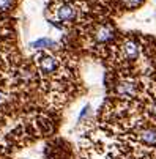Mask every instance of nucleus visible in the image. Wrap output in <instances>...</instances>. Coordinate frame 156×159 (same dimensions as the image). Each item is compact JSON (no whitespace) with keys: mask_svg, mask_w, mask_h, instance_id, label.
Returning <instances> with one entry per match:
<instances>
[{"mask_svg":"<svg viewBox=\"0 0 156 159\" xmlns=\"http://www.w3.org/2000/svg\"><path fill=\"white\" fill-rule=\"evenodd\" d=\"M35 65H36L38 73L41 76H44V77L55 76V73L60 69V60H58V57L48 51H40L35 55Z\"/></svg>","mask_w":156,"mask_h":159,"instance_id":"1","label":"nucleus"},{"mask_svg":"<svg viewBox=\"0 0 156 159\" xmlns=\"http://www.w3.org/2000/svg\"><path fill=\"white\" fill-rule=\"evenodd\" d=\"M132 139L145 151L156 150V128L151 125H140L132 131Z\"/></svg>","mask_w":156,"mask_h":159,"instance_id":"2","label":"nucleus"},{"mask_svg":"<svg viewBox=\"0 0 156 159\" xmlns=\"http://www.w3.org/2000/svg\"><path fill=\"white\" fill-rule=\"evenodd\" d=\"M54 14H55V19L61 24H71L77 19V7H76L73 2L69 0H61L55 5L54 8Z\"/></svg>","mask_w":156,"mask_h":159,"instance_id":"3","label":"nucleus"},{"mask_svg":"<svg viewBox=\"0 0 156 159\" xmlns=\"http://www.w3.org/2000/svg\"><path fill=\"white\" fill-rule=\"evenodd\" d=\"M139 93V84L134 77H122L115 84V95L122 99H132Z\"/></svg>","mask_w":156,"mask_h":159,"instance_id":"4","label":"nucleus"},{"mask_svg":"<svg viewBox=\"0 0 156 159\" xmlns=\"http://www.w3.org/2000/svg\"><path fill=\"white\" fill-rule=\"evenodd\" d=\"M115 38V28L110 24H99L93 30V40L98 44H107Z\"/></svg>","mask_w":156,"mask_h":159,"instance_id":"5","label":"nucleus"},{"mask_svg":"<svg viewBox=\"0 0 156 159\" xmlns=\"http://www.w3.org/2000/svg\"><path fill=\"white\" fill-rule=\"evenodd\" d=\"M120 54L125 60L129 61H134L140 54V49H139V44L136 43L134 40H125L122 44V49H120Z\"/></svg>","mask_w":156,"mask_h":159,"instance_id":"6","label":"nucleus"},{"mask_svg":"<svg viewBox=\"0 0 156 159\" xmlns=\"http://www.w3.org/2000/svg\"><path fill=\"white\" fill-rule=\"evenodd\" d=\"M57 44H55V41L49 40V38H41V40L35 41V43H32V48L33 49H51V48H55Z\"/></svg>","mask_w":156,"mask_h":159,"instance_id":"7","label":"nucleus"},{"mask_svg":"<svg viewBox=\"0 0 156 159\" xmlns=\"http://www.w3.org/2000/svg\"><path fill=\"white\" fill-rule=\"evenodd\" d=\"M16 5V0H0V13H7L13 10Z\"/></svg>","mask_w":156,"mask_h":159,"instance_id":"8","label":"nucleus"},{"mask_svg":"<svg viewBox=\"0 0 156 159\" xmlns=\"http://www.w3.org/2000/svg\"><path fill=\"white\" fill-rule=\"evenodd\" d=\"M147 112L151 115L153 120H156V99H153V101L147 106Z\"/></svg>","mask_w":156,"mask_h":159,"instance_id":"9","label":"nucleus"},{"mask_svg":"<svg viewBox=\"0 0 156 159\" xmlns=\"http://www.w3.org/2000/svg\"><path fill=\"white\" fill-rule=\"evenodd\" d=\"M143 0H123V3L126 5L128 8H137Z\"/></svg>","mask_w":156,"mask_h":159,"instance_id":"10","label":"nucleus"}]
</instances>
